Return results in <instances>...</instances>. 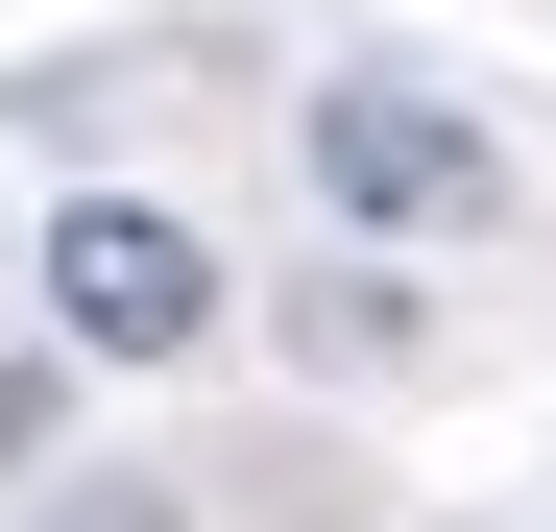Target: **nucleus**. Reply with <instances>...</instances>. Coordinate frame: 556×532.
<instances>
[{
  "instance_id": "nucleus-1",
  "label": "nucleus",
  "mask_w": 556,
  "mask_h": 532,
  "mask_svg": "<svg viewBox=\"0 0 556 532\" xmlns=\"http://www.w3.org/2000/svg\"><path fill=\"white\" fill-rule=\"evenodd\" d=\"M315 194L363 242H459V218H508V145L459 98H412V73H339V98H315Z\"/></svg>"
},
{
  "instance_id": "nucleus-2",
  "label": "nucleus",
  "mask_w": 556,
  "mask_h": 532,
  "mask_svg": "<svg viewBox=\"0 0 556 532\" xmlns=\"http://www.w3.org/2000/svg\"><path fill=\"white\" fill-rule=\"evenodd\" d=\"M49 339H73V364H194V339H218V242L146 218V194H73L49 218Z\"/></svg>"
}]
</instances>
